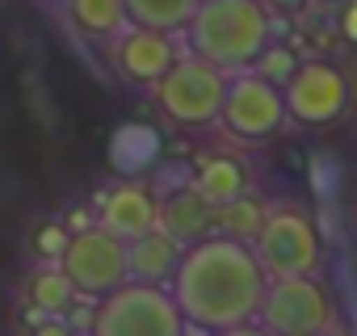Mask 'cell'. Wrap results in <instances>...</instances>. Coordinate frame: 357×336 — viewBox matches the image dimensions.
I'll return each instance as SVG.
<instances>
[{
    "mask_svg": "<svg viewBox=\"0 0 357 336\" xmlns=\"http://www.w3.org/2000/svg\"><path fill=\"white\" fill-rule=\"evenodd\" d=\"M206 336H273L269 328H261L257 319L252 323H236V328H219V332H206Z\"/></svg>",
    "mask_w": 357,
    "mask_h": 336,
    "instance_id": "603a6c76",
    "label": "cell"
},
{
    "mask_svg": "<svg viewBox=\"0 0 357 336\" xmlns=\"http://www.w3.org/2000/svg\"><path fill=\"white\" fill-rule=\"evenodd\" d=\"M303 68V55H298V47H290V43H282V38H269V47L261 51V59L252 63V72L257 76H265L269 84H278V89H286L290 84V76Z\"/></svg>",
    "mask_w": 357,
    "mask_h": 336,
    "instance_id": "d6986e66",
    "label": "cell"
},
{
    "mask_svg": "<svg viewBox=\"0 0 357 336\" xmlns=\"http://www.w3.org/2000/svg\"><path fill=\"white\" fill-rule=\"evenodd\" d=\"M252 252H257V261L265 265L269 277H298V273L319 269L324 240H319V227L307 211L278 206V211H269L261 236L252 240Z\"/></svg>",
    "mask_w": 357,
    "mask_h": 336,
    "instance_id": "8992f818",
    "label": "cell"
},
{
    "mask_svg": "<svg viewBox=\"0 0 357 336\" xmlns=\"http://www.w3.org/2000/svg\"><path fill=\"white\" fill-rule=\"evenodd\" d=\"M219 122L227 135L244 139V143H261V139H273L290 118H286V97L278 84H269L265 76H257L252 68L248 72H236L227 80V93H223V109H219Z\"/></svg>",
    "mask_w": 357,
    "mask_h": 336,
    "instance_id": "9c48e42d",
    "label": "cell"
},
{
    "mask_svg": "<svg viewBox=\"0 0 357 336\" xmlns=\"http://www.w3.org/2000/svg\"><path fill=\"white\" fill-rule=\"evenodd\" d=\"M155 219H160V198L139 181H122L101 198V227H109L122 240H135V236L151 231Z\"/></svg>",
    "mask_w": 357,
    "mask_h": 336,
    "instance_id": "8fae6325",
    "label": "cell"
},
{
    "mask_svg": "<svg viewBox=\"0 0 357 336\" xmlns=\"http://www.w3.org/2000/svg\"><path fill=\"white\" fill-rule=\"evenodd\" d=\"M261 5H265L269 13H278V9H290V5H298V0H261Z\"/></svg>",
    "mask_w": 357,
    "mask_h": 336,
    "instance_id": "cb8c5ba5",
    "label": "cell"
},
{
    "mask_svg": "<svg viewBox=\"0 0 357 336\" xmlns=\"http://www.w3.org/2000/svg\"><path fill=\"white\" fill-rule=\"evenodd\" d=\"M68 227L63 223H43L38 231H34V240H30V248H34V257L43 261V265H59V257H63V248H68Z\"/></svg>",
    "mask_w": 357,
    "mask_h": 336,
    "instance_id": "ffe728a7",
    "label": "cell"
},
{
    "mask_svg": "<svg viewBox=\"0 0 357 336\" xmlns=\"http://www.w3.org/2000/svg\"><path fill=\"white\" fill-rule=\"evenodd\" d=\"M176 59H181V47H176V34H168V30H151V26L130 22L109 43V63H114L118 80L130 89H155Z\"/></svg>",
    "mask_w": 357,
    "mask_h": 336,
    "instance_id": "30bf717a",
    "label": "cell"
},
{
    "mask_svg": "<svg viewBox=\"0 0 357 336\" xmlns=\"http://www.w3.org/2000/svg\"><path fill=\"white\" fill-rule=\"evenodd\" d=\"M282 97H286V118L294 126L324 130V126L344 118V109L353 101V89H349L344 68H336L332 59H303V68L290 76Z\"/></svg>",
    "mask_w": 357,
    "mask_h": 336,
    "instance_id": "ba28073f",
    "label": "cell"
},
{
    "mask_svg": "<svg viewBox=\"0 0 357 336\" xmlns=\"http://www.w3.org/2000/svg\"><path fill=\"white\" fill-rule=\"evenodd\" d=\"M181 252H185V244H176L168 231L151 227V231L126 240V273H130V282H143V286H168L176 265H181Z\"/></svg>",
    "mask_w": 357,
    "mask_h": 336,
    "instance_id": "7c38bea8",
    "label": "cell"
},
{
    "mask_svg": "<svg viewBox=\"0 0 357 336\" xmlns=\"http://www.w3.org/2000/svg\"><path fill=\"white\" fill-rule=\"evenodd\" d=\"M315 336H349V332H344L340 323H328V328H324V332H315Z\"/></svg>",
    "mask_w": 357,
    "mask_h": 336,
    "instance_id": "d4e9b609",
    "label": "cell"
},
{
    "mask_svg": "<svg viewBox=\"0 0 357 336\" xmlns=\"http://www.w3.org/2000/svg\"><path fill=\"white\" fill-rule=\"evenodd\" d=\"M336 30L349 47H357V0H344L340 5V17H336Z\"/></svg>",
    "mask_w": 357,
    "mask_h": 336,
    "instance_id": "44dd1931",
    "label": "cell"
},
{
    "mask_svg": "<svg viewBox=\"0 0 357 336\" xmlns=\"http://www.w3.org/2000/svg\"><path fill=\"white\" fill-rule=\"evenodd\" d=\"M22 298H26V307H30V311L63 315V311H72V303H76L80 294H76V286L68 282V273H63L59 265H43V269H34V273L26 277Z\"/></svg>",
    "mask_w": 357,
    "mask_h": 336,
    "instance_id": "2e32d148",
    "label": "cell"
},
{
    "mask_svg": "<svg viewBox=\"0 0 357 336\" xmlns=\"http://www.w3.org/2000/svg\"><path fill=\"white\" fill-rule=\"evenodd\" d=\"M257 323L269 328L273 336H315L328 323H336V303L315 273L269 277Z\"/></svg>",
    "mask_w": 357,
    "mask_h": 336,
    "instance_id": "5b68a950",
    "label": "cell"
},
{
    "mask_svg": "<svg viewBox=\"0 0 357 336\" xmlns=\"http://www.w3.org/2000/svg\"><path fill=\"white\" fill-rule=\"evenodd\" d=\"M59 269L84 298H101L130 282L126 273V240L114 236L109 227H80L68 236V248L59 257Z\"/></svg>",
    "mask_w": 357,
    "mask_h": 336,
    "instance_id": "52a82bcc",
    "label": "cell"
},
{
    "mask_svg": "<svg viewBox=\"0 0 357 336\" xmlns=\"http://www.w3.org/2000/svg\"><path fill=\"white\" fill-rule=\"evenodd\" d=\"M93 336H185V315L168 286L122 282L93 307Z\"/></svg>",
    "mask_w": 357,
    "mask_h": 336,
    "instance_id": "3957f363",
    "label": "cell"
},
{
    "mask_svg": "<svg viewBox=\"0 0 357 336\" xmlns=\"http://www.w3.org/2000/svg\"><path fill=\"white\" fill-rule=\"evenodd\" d=\"M190 185H194L211 206H227V202H236L240 194L252 190V173H248V164H244L240 155H231V151H211V155L198 160Z\"/></svg>",
    "mask_w": 357,
    "mask_h": 336,
    "instance_id": "5bb4252c",
    "label": "cell"
},
{
    "mask_svg": "<svg viewBox=\"0 0 357 336\" xmlns=\"http://www.w3.org/2000/svg\"><path fill=\"white\" fill-rule=\"evenodd\" d=\"M227 72L206 63L202 55H185L176 59L164 80L151 89L155 93V105L160 114L181 126V130H206L219 122V109H223V93H227Z\"/></svg>",
    "mask_w": 357,
    "mask_h": 336,
    "instance_id": "277c9868",
    "label": "cell"
},
{
    "mask_svg": "<svg viewBox=\"0 0 357 336\" xmlns=\"http://www.w3.org/2000/svg\"><path fill=\"white\" fill-rule=\"evenodd\" d=\"M190 51L227 76L248 72L273 38V13L261 0H202L181 30Z\"/></svg>",
    "mask_w": 357,
    "mask_h": 336,
    "instance_id": "7a4b0ae2",
    "label": "cell"
},
{
    "mask_svg": "<svg viewBox=\"0 0 357 336\" xmlns=\"http://www.w3.org/2000/svg\"><path fill=\"white\" fill-rule=\"evenodd\" d=\"M202 0H126V17L135 26H151V30H168L181 34L194 17V9Z\"/></svg>",
    "mask_w": 357,
    "mask_h": 336,
    "instance_id": "ac0fdd59",
    "label": "cell"
},
{
    "mask_svg": "<svg viewBox=\"0 0 357 336\" xmlns=\"http://www.w3.org/2000/svg\"><path fill=\"white\" fill-rule=\"evenodd\" d=\"M168 290L190 328L219 332V328L252 323L261 315L269 273L257 261L252 244L215 231L198 244H185Z\"/></svg>",
    "mask_w": 357,
    "mask_h": 336,
    "instance_id": "6da1fadb",
    "label": "cell"
},
{
    "mask_svg": "<svg viewBox=\"0 0 357 336\" xmlns=\"http://www.w3.org/2000/svg\"><path fill=\"white\" fill-rule=\"evenodd\" d=\"M155 227L168 231L176 244H198V240L215 236V206L194 185H181V190H172L168 198H160Z\"/></svg>",
    "mask_w": 357,
    "mask_h": 336,
    "instance_id": "4fadbf2b",
    "label": "cell"
},
{
    "mask_svg": "<svg viewBox=\"0 0 357 336\" xmlns=\"http://www.w3.org/2000/svg\"><path fill=\"white\" fill-rule=\"evenodd\" d=\"M30 336H76V328H72V323H63L59 315H47L43 323H34V328H30Z\"/></svg>",
    "mask_w": 357,
    "mask_h": 336,
    "instance_id": "7402d4cb",
    "label": "cell"
},
{
    "mask_svg": "<svg viewBox=\"0 0 357 336\" xmlns=\"http://www.w3.org/2000/svg\"><path fill=\"white\" fill-rule=\"evenodd\" d=\"M265 219H269V206L261 198H252V194H240L236 202L215 206V231L219 236H231V240H244V244H252L261 236Z\"/></svg>",
    "mask_w": 357,
    "mask_h": 336,
    "instance_id": "e0dca14e",
    "label": "cell"
},
{
    "mask_svg": "<svg viewBox=\"0 0 357 336\" xmlns=\"http://www.w3.org/2000/svg\"><path fill=\"white\" fill-rule=\"evenodd\" d=\"M68 22L89 43H114L130 26L126 0H68Z\"/></svg>",
    "mask_w": 357,
    "mask_h": 336,
    "instance_id": "9a60e30c",
    "label": "cell"
}]
</instances>
